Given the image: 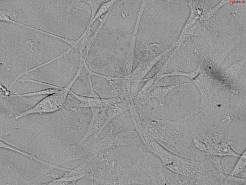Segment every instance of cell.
I'll use <instances>...</instances> for the list:
<instances>
[{
	"mask_svg": "<svg viewBox=\"0 0 246 185\" xmlns=\"http://www.w3.org/2000/svg\"><path fill=\"white\" fill-rule=\"evenodd\" d=\"M91 16L90 7L85 0H54L50 33L77 40L87 28Z\"/></svg>",
	"mask_w": 246,
	"mask_h": 185,
	"instance_id": "obj_1",
	"label": "cell"
},
{
	"mask_svg": "<svg viewBox=\"0 0 246 185\" xmlns=\"http://www.w3.org/2000/svg\"><path fill=\"white\" fill-rule=\"evenodd\" d=\"M126 46L119 40L107 41L97 37L93 45L91 66L99 70L110 73L124 71Z\"/></svg>",
	"mask_w": 246,
	"mask_h": 185,
	"instance_id": "obj_2",
	"label": "cell"
},
{
	"mask_svg": "<svg viewBox=\"0 0 246 185\" xmlns=\"http://www.w3.org/2000/svg\"><path fill=\"white\" fill-rule=\"evenodd\" d=\"M74 46L47 62L49 64V84L61 88L67 86L79 71L84 59Z\"/></svg>",
	"mask_w": 246,
	"mask_h": 185,
	"instance_id": "obj_3",
	"label": "cell"
},
{
	"mask_svg": "<svg viewBox=\"0 0 246 185\" xmlns=\"http://www.w3.org/2000/svg\"><path fill=\"white\" fill-rule=\"evenodd\" d=\"M153 136L161 145L174 153L179 155L184 151L185 137L177 120L159 119L154 125Z\"/></svg>",
	"mask_w": 246,
	"mask_h": 185,
	"instance_id": "obj_4",
	"label": "cell"
},
{
	"mask_svg": "<svg viewBox=\"0 0 246 185\" xmlns=\"http://www.w3.org/2000/svg\"><path fill=\"white\" fill-rule=\"evenodd\" d=\"M56 113L57 128L60 132L62 144L75 140L82 133L86 123L85 117L80 112L65 106Z\"/></svg>",
	"mask_w": 246,
	"mask_h": 185,
	"instance_id": "obj_5",
	"label": "cell"
},
{
	"mask_svg": "<svg viewBox=\"0 0 246 185\" xmlns=\"http://www.w3.org/2000/svg\"><path fill=\"white\" fill-rule=\"evenodd\" d=\"M193 84L191 81L176 85L167 95L163 107L166 119H178L190 114L191 90Z\"/></svg>",
	"mask_w": 246,
	"mask_h": 185,
	"instance_id": "obj_6",
	"label": "cell"
},
{
	"mask_svg": "<svg viewBox=\"0 0 246 185\" xmlns=\"http://www.w3.org/2000/svg\"><path fill=\"white\" fill-rule=\"evenodd\" d=\"M89 72L93 89L99 97L121 99L127 91L129 85L126 77L102 74L90 70Z\"/></svg>",
	"mask_w": 246,
	"mask_h": 185,
	"instance_id": "obj_7",
	"label": "cell"
},
{
	"mask_svg": "<svg viewBox=\"0 0 246 185\" xmlns=\"http://www.w3.org/2000/svg\"><path fill=\"white\" fill-rule=\"evenodd\" d=\"M70 91L69 87L62 88L54 93L48 95L32 107L21 112L20 115L23 117L33 114L55 112L64 107Z\"/></svg>",
	"mask_w": 246,
	"mask_h": 185,
	"instance_id": "obj_8",
	"label": "cell"
},
{
	"mask_svg": "<svg viewBox=\"0 0 246 185\" xmlns=\"http://www.w3.org/2000/svg\"><path fill=\"white\" fill-rule=\"evenodd\" d=\"M71 91L80 95L99 97L93 89L89 69L84 61L75 76Z\"/></svg>",
	"mask_w": 246,
	"mask_h": 185,
	"instance_id": "obj_9",
	"label": "cell"
},
{
	"mask_svg": "<svg viewBox=\"0 0 246 185\" xmlns=\"http://www.w3.org/2000/svg\"><path fill=\"white\" fill-rule=\"evenodd\" d=\"M153 66V62L150 59L141 61L138 63L126 77L129 84L133 97L135 96L139 92L143 80Z\"/></svg>",
	"mask_w": 246,
	"mask_h": 185,
	"instance_id": "obj_10",
	"label": "cell"
},
{
	"mask_svg": "<svg viewBox=\"0 0 246 185\" xmlns=\"http://www.w3.org/2000/svg\"><path fill=\"white\" fill-rule=\"evenodd\" d=\"M90 109L91 118L84 135L78 143L80 144L91 135H99L105 127L107 117L106 108L103 106Z\"/></svg>",
	"mask_w": 246,
	"mask_h": 185,
	"instance_id": "obj_11",
	"label": "cell"
},
{
	"mask_svg": "<svg viewBox=\"0 0 246 185\" xmlns=\"http://www.w3.org/2000/svg\"><path fill=\"white\" fill-rule=\"evenodd\" d=\"M110 122L113 129L114 134L135 128L129 109L116 117Z\"/></svg>",
	"mask_w": 246,
	"mask_h": 185,
	"instance_id": "obj_12",
	"label": "cell"
},
{
	"mask_svg": "<svg viewBox=\"0 0 246 185\" xmlns=\"http://www.w3.org/2000/svg\"><path fill=\"white\" fill-rule=\"evenodd\" d=\"M190 78L181 76L169 75L157 78L151 87L152 89L158 86L172 85H177L180 84L191 81Z\"/></svg>",
	"mask_w": 246,
	"mask_h": 185,
	"instance_id": "obj_13",
	"label": "cell"
},
{
	"mask_svg": "<svg viewBox=\"0 0 246 185\" xmlns=\"http://www.w3.org/2000/svg\"><path fill=\"white\" fill-rule=\"evenodd\" d=\"M134 106L131 103L121 101L109 106L106 108L107 115L105 126L111 120Z\"/></svg>",
	"mask_w": 246,
	"mask_h": 185,
	"instance_id": "obj_14",
	"label": "cell"
},
{
	"mask_svg": "<svg viewBox=\"0 0 246 185\" xmlns=\"http://www.w3.org/2000/svg\"><path fill=\"white\" fill-rule=\"evenodd\" d=\"M70 92L78 101V105L79 107L91 108L103 106L102 98L100 97L80 95L71 91Z\"/></svg>",
	"mask_w": 246,
	"mask_h": 185,
	"instance_id": "obj_15",
	"label": "cell"
},
{
	"mask_svg": "<svg viewBox=\"0 0 246 185\" xmlns=\"http://www.w3.org/2000/svg\"><path fill=\"white\" fill-rule=\"evenodd\" d=\"M176 86L172 85L154 87L152 89L151 92L152 99L156 100L160 106H163L165 104V98Z\"/></svg>",
	"mask_w": 246,
	"mask_h": 185,
	"instance_id": "obj_16",
	"label": "cell"
},
{
	"mask_svg": "<svg viewBox=\"0 0 246 185\" xmlns=\"http://www.w3.org/2000/svg\"><path fill=\"white\" fill-rule=\"evenodd\" d=\"M151 89L139 91L137 94L133 98V106L137 108L151 103L153 101L151 97Z\"/></svg>",
	"mask_w": 246,
	"mask_h": 185,
	"instance_id": "obj_17",
	"label": "cell"
},
{
	"mask_svg": "<svg viewBox=\"0 0 246 185\" xmlns=\"http://www.w3.org/2000/svg\"><path fill=\"white\" fill-rule=\"evenodd\" d=\"M246 150L236 162L230 175L237 177H244L246 173Z\"/></svg>",
	"mask_w": 246,
	"mask_h": 185,
	"instance_id": "obj_18",
	"label": "cell"
},
{
	"mask_svg": "<svg viewBox=\"0 0 246 185\" xmlns=\"http://www.w3.org/2000/svg\"><path fill=\"white\" fill-rule=\"evenodd\" d=\"M163 165V173L167 185H182L179 175L170 171Z\"/></svg>",
	"mask_w": 246,
	"mask_h": 185,
	"instance_id": "obj_19",
	"label": "cell"
},
{
	"mask_svg": "<svg viewBox=\"0 0 246 185\" xmlns=\"http://www.w3.org/2000/svg\"><path fill=\"white\" fill-rule=\"evenodd\" d=\"M116 0H105L101 4L93 19L90 22H92L105 14L112 7Z\"/></svg>",
	"mask_w": 246,
	"mask_h": 185,
	"instance_id": "obj_20",
	"label": "cell"
},
{
	"mask_svg": "<svg viewBox=\"0 0 246 185\" xmlns=\"http://www.w3.org/2000/svg\"><path fill=\"white\" fill-rule=\"evenodd\" d=\"M61 88L51 87L45 89L38 91L30 92L21 94L18 95L19 96H30L39 94H47L49 95L54 93Z\"/></svg>",
	"mask_w": 246,
	"mask_h": 185,
	"instance_id": "obj_21",
	"label": "cell"
},
{
	"mask_svg": "<svg viewBox=\"0 0 246 185\" xmlns=\"http://www.w3.org/2000/svg\"><path fill=\"white\" fill-rule=\"evenodd\" d=\"M105 0H87L92 11L91 20L93 19L101 4Z\"/></svg>",
	"mask_w": 246,
	"mask_h": 185,
	"instance_id": "obj_22",
	"label": "cell"
},
{
	"mask_svg": "<svg viewBox=\"0 0 246 185\" xmlns=\"http://www.w3.org/2000/svg\"><path fill=\"white\" fill-rule=\"evenodd\" d=\"M2 1H1V4H0V7H1V2Z\"/></svg>",
	"mask_w": 246,
	"mask_h": 185,
	"instance_id": "obj_23",
	"label": "cell"
}]
</instances>
